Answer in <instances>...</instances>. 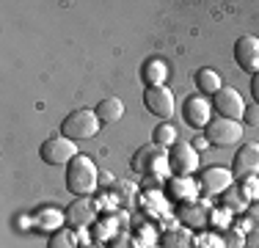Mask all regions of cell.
Here are the masks:
<instances>
[{"label": "cell", "mask_w": 259, "mask_h": 248, "mask_svg": "<svg viewBox=\"0 0 259 248\" xmlns=\"http://www.w3.org/2000/svg\"><path fill=\"white\" fill-rule=\"evenodd\" d=\"M64 182H66V190L77 198H85L97 190L100 185V171H97L94 160L89 154H77L69 166H66V174H64Z\"/></svg>", "instance_id": "6da1fadb"}, {"label": "cell", "mask_w": 259, "mask_h": 248, "mask_svg": "<svg viewBox=\"0 0 259 248\" xmlns=\"http://www.w3.org/2000/svg\"><path fill=\"white\" fill-rule=\"evenodd\" d=\"M100 116L94 113V110H85V108H80V110H72L69 116H64V121H61V135L64 138H69V141H89V138H94L97 133H100Z\"/></svg>", "instance_id": "7a4b0ae2"}, {"label": "cell", "mask_w": 259, "mask_h": 248, "mask_svg": "<svg viewBox=\"0 0 259 248\" xmlns=\"http://www.w3.org/2000/svg\"><path fill=\"white\" fill-rule=\"evenodd\" d=\"M204 138H207L209 146H234L243 138V124L234 121V119L215 116V119L204 127Z\"/></svg>", "instance_id": "3957f363"}, {"label": "cell", "mask_w": 259, "mask_h": 248, "mask_svg": "<svg viewBox=\"0 0 259 248\" xmlns=\"http://www.w3.org/2000/svg\"><path fill=\"white\" fill-rule=\"evenodd\" d=\"M77 144L69 138H64V135H53V138H47L45 144L39 146V157L45 160L47 166H69L72 160L77 157Z\"/></svg>", "instance_id": "277c9868"}, {"label": "cell", "mask_w": 259, "mask_h": 248, "mask_svg": "<svg viewBox=\"0 0 259 248\" xmlns=\"http://www.w3.org/2000/svg\"><path fill=\"white\" fill-rule=\"evenodd\" d=\"M133 171L138 174H146V177H157V174H165L168 171V154L163 152V146H155V144H146L135 152L133 157Z\"/></svg>", "instance_id": "5b68a950"}, {"label": "cell", "mask_w": 259, "mask_h": 248, "mask_svg": "<svg viewBox=\"0 0 259 248\" xmlns=\"http://www.w3.org/2000/svg\"><path fill=\"white\" fill-rule=\"evenodd\" d=\"M196 169H199V152L193 149V144L177 141L168 149V171L174 177H190Z\"/></svg>", "instance_id": "8992f818"}, {"label": "cell", "mask_w": 259, "mask_h": 248, "mask_svg": "<svg viewBox=\"0 0 259 248\" xmlns=\"http://www.w3.org/2000/svg\"><path fill=\"white\" fill-rule=\"evenodd\" d=\"M182 119L190 130H204L212 121V105H209V99L201 94H190L182 102Z\"/></svg>", "instance_id": "52a82bcc"}, {"label": "cell", "mask_w": 259, "mask_h": 248, "mask_svg": "<svg viewBox=\"0 0 259 248\" xmlns=\"http://www.w3.org/2000/svg\"><path fill=\"white\" fill-rule=\"evenodd\" d=\"M174 91L165 89V86H155V89L144 91V108L149 110L152 116H160L163 121H168L174 116Z\"/></svg>", "instance_id": "ba28073f"}, {"label": "cell", "mask_w": 259, "mask_h": 248, "mask_svg": "<svg viewBox=\"0 0 259 248\" xmlns=\"http://www.w3.org/2000/svg\"><path fill=\"white\" fill-rule=\"evenodd\" d=\"M234 61L243 72H248L251 77L259 74V39L256 36H240L234 42Z\"/></svg>", "instance_id": "9c48e42d"}, {"label": "cell", "mask_w": 259, "mask_h": 248, "mask_svg": "<svg viewBox=\"0 0 259 248\" xmlns=\"http://www.w3.org/2000/svg\"><path fill=\"white\" fill-rule=\"evenodd\" d=\"M232 185H234V174L229 169H221V166H209L199 177V188L204 196H221Z\"/></svg>", "instance_id": "30bf717a"}, {"label": "cell", "mask_w": 259, "mask_h": 248, "mask_svg": "<svg viewBox=\"0 0 259 248\" xmlns=\"http://www.w3.org/2000/svg\"><path fill=\"white\" fill-rule=\"evenodd\" d=\"M212 99H215V110H218V116H224V119L240 121V116L245 113V102H243V97L237 94V89L224 86Z\"/></svg>", "instance_id": "8fae6325"}, {"label": "cell", "mask_w": 259, "mask_h": 248, "mask_svg": "<svg viewBox=\"0 0 259 248\" xmlns=\"http://www.w3.org/2000/svg\"><path fill=\"white\" fill-rule=\"evenodd\" d=\"M232 174H234L237 179L256 177V174H259V144H243V146L237 149Z\"/></svg>", "instance_id": "7c38bea8"}, {"label": "cell", "mask_w": 259, "mask_h": 248, "mask_svg": "<svg viewBox=\"0 0 259 248\" xmlns=\"http://www.w3.org/2000/svg\"><path fill=\"white\" fill-rule=\"evenodd\" d=\"M33 226L39 229V232H61L64 229V223H66V213H61V210H55V207H41V210H36L33 213Z\"/></svg>", "instance_id": "4fadbf2b"}, {"label": "cell", "mask_w": 259, "mask_h": 248, "mask_svg": "<svg viewBox=\"0 0 259 248\" xmlns=\"http://www.w3.org/2000/svg\"><path fill=\"white\" fill-rule=\"evenodd\" d=\"M177 218H180L185 226H207L209 210H207V204H201V201H185V204H180V210H177Z\"/></svg>", "instance_id": "5bb4252c"}, {"label": "cell", "mask_w": 259, "mask_h": 248, "mask_svg": "<svg viewBox=\"0 0 259 248\" xmlns=\"http://www.w3.org/2000/svg\"><path fill=\"white\" fill-rule=\"evenodd\" d=\"M199 185L193 182L190 177H174L171 179V185H168V196H171V201H196V193H199Z\"/></svg>", "instance_id": "9a60e30c"}, {"label": "cell", "mask_w": 259, "mask_h": 248, "mask_svg": "<svg viewBox=\"0 0 259 248\" xmlns=\"http://www.w3.org/2000/svg\"><path fill=\"white\" fill-rule=\"evenodd\" d=\"M94 113L100 116L102 124H116L121 116H124V102H121L119 97H105V99L97 102Z\"/></svg>", "instance_id": "2e32d148"}, {"label": "cell", "mask_w": 259, "mask_h": 248, "mask_svg": "<svg viewBox=\"0 0 259 248\" xmlns=\"http://www.w3.org/2000/svg\"><path fill=\"white\" fill-rule=\"evenodd\" d=\"M165 74H168V66L163 64L160 58H152L141 66V80H144L146 89H155V86H163L165 83Z\"/></svg>", "instance_id": "e0dca14e"}, {"label": "cell", "mask_w": 259, "mask_h": 248, "mask_svg": "<svg viewBox=\"0 0 259 248\" xmlns=\"http://www.w3.org/2000/svg\"><path fill=\"white\" fill-rule=\"evenodd\" d=\"M221 204H224L229 213H245V210L251 207V198L245 196V190L240 188V185H232V188H226L224 193H221Z\"/></svg>", "instance_id": "ac0fdd59"}, {"label": "cell", "mask_w": 259, "mask_h": 248, "mask_svg": "<svg viewBox=\"0 0 259 248\" xmlns=\"http://www.w3.org/2000/svg\"><path fill=\"white\" fill-rule=\"evenodd\" d=\"M196 89H199V94H218L221 89H224V83H221V74L215 69H209V66H204V69L196 72Z\"/></svg>", "instance_id": "d6986e66"}, {"label": "cell", "mask_w": 259, "mask_h": 248, "mask_svg": "<svg viewBox=\"0 0 259 248\" xmlns=\"http://www.w3.org/2000/svg\"><path fill=\"white\" fill-rule=\"evenodd\" d=\"M91 218H94V204L85 201V198H77V201L66 210V223H69V226H83V223H89Z\"/></svg>", "instance_id": "ffe728a7"}, {"label": "cell", "mask_w": 259, "mask_h": 248, "mask_svg": "<svg viewBox=\"0 0 259 248\" xmlns=\"http://www.w3.org/2000/svg\"><path fill=\"white\" fill-rule=\"evenodd\" d=\"M180 141V133H177V127L171 121H160L155 130H152V144L155 146H163V149H171Z\"/></svg>", "instance_id": "44dd1931"}, {"label": "cell", "mask_w": 259, "mask_h": 248, "mask_svg": "<svg viewBox=\"0 0 259 248\" xmlns=\"http://www.w3.org/2000/svg\"><path fill=\"white\" fill-rule=\"evenodd\" d=\"M47 248H77V240H75V234H72L69 229H61V232L50 234Z\"/></svg>", "instance_id": "7402d4cb"}, {"label": "cell", "mask_w": 259, "mask_h": 248, "mask_svg": "<svg viewBox=\"0 0 259 248\" xmlns=\"http://www.w3.org/2000/svg\"><path fill=\"white\" fill-rule=\"evenodd\" d=\"M190 245H193V237L185 229H174V232L165 234V248H190Z\"/></svg>", "instance_id": "603a6c76"}, {"label": "cell", "mask_w": 259, "mask_h": 248, "mask_svg": "<svg viewBox=\"0 0 259 248\" xmlns=\"http://www.w3.org/2000/svg\"><path fill=\"white\" fill-rule=\"evenodd\" d=\"M221 248H245L243 232H237V229H229V232H224V237H221Z\"/></svg>", "instance_id": "cb8c5ba5"}, {"label": "cell", "mask_w": 259, "mask_h": 248, "mask_svg": "<svg viewBox=\"0 0 259 248\" xmlns=\"http://www.w3.org/2000/svg\"><path fill=\"white\" fill-rule=\"evenodd\" d=\"M240 188L245 190V196L254 201V198H259V179L256 177H245V179H240Z\"/></svg>", "instance_id": "d4e9b609"}, {"label": "cell", "mask_w": 259, "mask_h": 248, "mask_svg": "<svg viewBox=\"0 0 259 248\" xmlns=\"http://www.w3.org/2000/svg\"><path fill=\"white\" fill-rule=\"evenodd\" d=\"M243 229H259V204H251V207L245 210Z\"/></svg>", "instance_id": "484cf974"}, {"label": "cell", "mask_w": 259, "mask_h": 248, "mask_svg": "<svg viewBox=\"0 0 259 248\" xmlns=\"http://www.w3.org/2000/svg\"><path fill=\"white\" fill-rule=\"evenodd\" d=\"M243 119H245V124H251V127H259V105H245Z\"/></svg>", "instance_id": "4316f807"}, {"label": "cell", "mask_w": 259, "mask_h": 248, "mask_svg": "<svg viewBox=\"0 0 259 248\" xmlns=\"http://www.w3.org/2000/svg\"><path fill=\"white\" fill-rule=\"evenodd\" d=\"M110 248H135V245H133V240H127L124 234H119V237L113 240V245H110Z\"/></svg>", "instance_id": "83f0119b"}, {"label": "cell", "mask_w": 259, "mask_h": 248, "mask_svg": "<svg viewBox=\"0 0 259 248\" xmlns=\"http://www.w3.org/2000/svg\"><path fill=\"white\" fill-rule=\"evenodd\" d=\"M251 97H254V105H259V74L251 77Z\"/></svg>", "instance_id": "f1b7e54d"}, {"label": "cell", "mask_w": 259, "mask_h": 248, "mask_svg": "<svg viewBox=\"0 0 259 248\" xmlns=\"http://www.w3.org/2000/svg\"><path fill=\"white\" fill-rule=\"evenodd\" d=\"M245 248H259V237H254V240H245Z\"/></svg>", "instance_id": "f546056e"}, {"label": "cell", "mask_w": 259, "mask_h": 248, "mask_svg": "<svg viewBox=\"0 0 259 248\" xmlns=\"http://www.w3.org/2000/svg\"><path fill=\"white\" fill-rule=\"evenodd\" d=\"M83 248H102V245H97V243H89V245H83Z\"/></svg>", "instance_id": "4dcf8cb0"}]
</instances>
